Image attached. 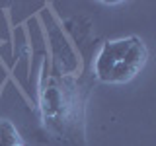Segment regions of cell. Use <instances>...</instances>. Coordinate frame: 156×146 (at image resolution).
<instances>
[{"label":"cell","mask_w":156,"mask_h":146,"mask_svg":"<svg viewBox=\"0 0 156 146\" xmlns=\"http://www.w3.org/2000/svg\"><path fill=\"white\" fill-rule=\"evenodd\" d=\"M144 61H146V47L143 45V41L135 39V43H133V47L129 49V53H127L119 61V64L113 68V72H111V76H109V82L131 80V78L143 68Z\"/></svg>","instance_id":"2"},{"label":"cell","mask_w":156,"mask_h":146,"mask_svg":"<svg viewBox=\"0 0 156 146\" xmlns=\"http://www.w3.org/2000/svg\"><path fill=\"white\" fill-rule=\"evenodd\" d=\"M136 37H129V39H119V41H107L104 49H101L100 57L96 61V72L98 78L104 82H109V76L113 72V68L119 64V61L123 58L129 49L133 47Z\"/></svg>","instance_id":"1"},{"label":"cell","mask_w":156,"mask_h":146,"mask_svg":"<svg viewBox=\"0 0 156 146\" xmlns=\"http://www.w3.org/2000/svg\"><path fill=\"white\" fill-rule=\"evenodd\" d=\"M16 146H22V144H16Z\"/></svg>","instance_id":"4"},{"label":"cell","mask_w":156,"mask_h":146,"mask_svg":"<svg viewBox=\"0 0 156 146\" xmlns=\"http://www.w3.org/2000/svg\"><path fill=\"white\" fill-rule=\"evenodd\" d=\"M18 142V133L8 121H0V146H16Z\"/></svg>","instance_id":"3"}]
</instances>
